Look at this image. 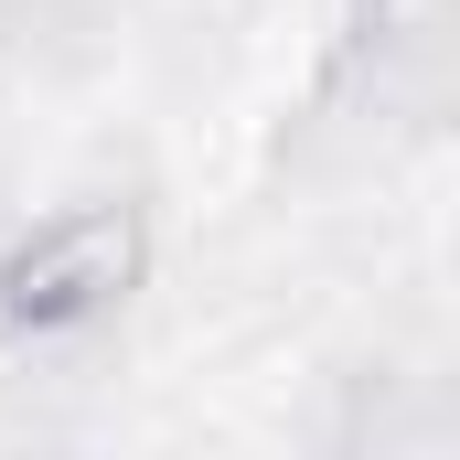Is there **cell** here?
<instances>
[{"mask_svg":"<svg viewBox=\"0 0 460 460\" xmlns=\"http://www.w3.org/2000/svg\"><path fill=\"white\" fill-rule=\"evenodd\" d=\"M118 279H128V226L118 215H75V226H54L43 246L11 257V311L22 322H86Z\"/></svg>","mask_w":460,"mask_h":460,"instance_id":"1","label":"cell"}]
</instances>
